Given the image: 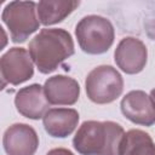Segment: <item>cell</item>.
Returning <instances> with one entry per match:
<instances>
[{
  "label": "cell",
  "instance_id": "obj_3",
  "mask_svg": "<svg viewBox=\"0 0 155 155\" xmlns=\"http://www.w3.org/2000/svg\"><path fill=\"white\" fill-rule=\"evenodd\" d=\"M75 36L80 48L85 53L102 54L113 46L115 30L108 18L98 15H90L78 22Z\"/></svg>",
  "mask_w": 155,
  "mask_h": 155
},
{
  "label": "cell",
  "instance_id": "obj_6",
  "mask_svg": "<svg viewBox=\"0 0 155 155\" xmlns=\"http://www.w3.org/2000/svg\"><path fill=\"white\" fill-rule=\"evenodd\" d=\"M0 73L4 85L17 86L33 78L34 62L29 51L23 47H11L0 58Z\"/></svg>",
  "mask_w": 155,
  "mask_h": 155
},
{
  "label": "cell",
  "instance_id": "obj_1",
  "mask_svg": "<svg viewBox=\"0 0 155 155\" xmlns=\"http://www.w3.org/2000/svg\"><path fill=\"white\" fill-rule=\"evenodd\" d=\"M28 51L41 74L54 71L75 52L69 31L62 28H44L29 42Z\"/></svg>",
  "mask_w": 155,
  "mask_h": 155
},
{
  "label": "cell",
  "instance_id": "obj_5",
  "mask_svg": "<svg viewBox=\"0 0 155 155\" xmlns=\"http://www.w3.org/2000/svg\"><path fill=\"white\" fill-rule=\"evenodd\" d=\"M85 88L88 99L96 104L116 101L124 91V79L111 65H98L86 76Z\"/></svg>",
  "mask_w": 155,
  "mask_h": 155
},
{
  "label": "cell",
  "instance_id": "obj_15",
  "mask_svg": "<svg viewBox=\"0 0 155 155\" xmlns=\"http://www.w3.org/2000/svg\"><path fill=\"white\" fill-rule=\"evenodd\" d=\"M144 30L148 38L155 41V10L150 11L144 19Z\"/></svg>",
  "mask_w": 155,
  "mask_h": 155
},
{
  "label": "cell",
  "instance_id": "obj_8",
  "mask_svg": "<svg viewBox=\"0 0 155 155\" xmlns=\"http://www.w3.org/2000/svg\"><path fill=\"white\" fill-rule=\"evenodd\" d=\"M120 108L124 116L136 125L149 127L155 124V104L144 91L133 90L126 93Z\"/></svg>",
  "mask_w": 155,
  "mask_h": 155
},
{
  "label": "cell",
  "instance_id": "obj_10",
  "mask_svg": "<svg viewBox=\"0 0 155 155\" xmlns=\"http://www.w3.org/2000/svg\"><path fill=\"white\" fill-rule=\"evenodd\" d=\"M15 105L17 111L24 117L30 120H39L47 113L50 103L46 98L44 86L33 84L17 91L15 97Z\"/></svg>",
  "mask_w": 155,
  "mask_h": 155
},
{
  "label": "cell",
  "instance_id": "obj_11",
  "mask_svg": "<svg viewBox=\"0 0 155 155\" xmlns=\"http://www.w3.org/2000/svg\"><path fill=\"white\" fill-rule=\"evenodd\" d=\"M45 94L52 105H73L80 97L79 82L65 75H54L48 78L44 85Z\"/></svg>",
  "mask_w": 155,
  "mask_h": 155
},
{
  "label": "cell",
  "instance_id": "obj_16",
  "mask_svg": "<svg viewBox=\"0 0 155 155\" xmlns=\"http://www.w3.org/2000/svg\"><path fill=\"white\" fill-rule=\"evenodd\" d=\"M46 155H74V154L65 148H54V149H51Z\"/></svg>",
  "mask_w": 155,
  "mask_h": 155
},
{
  "label": "cell",
  "instance_id": "obj_14",
  "mask_svg": "<svg viewBox=\"0 0 155 155\" xmlns=\"http://www.w3.org/2000/svg\"><path fill=\"white\" fill-rule=\"evenodd\" d=\"M120 155H155V143L149 133L130 130L121 142Z\"/></svg>",
  "mask_w": 155,
  "mask_h": 155
},
{
  "label": "cell",
  "instance_id": "obj_9",
  "mask_svg": "<svg viewBox=\"0 0 155 155\" xmlns=\"http://www.w3.org/2000/svg\"><path fill=\"white\" fill-rule=\"evenodd\" d=\"M2 145L7 155H34L39 148V136L30 125L13 124L4 132Z\"/></svg>",
  "mask_w": 155,
  "mask_h": 155
},
{
  "label": "cell",
  "instance_id": "obj_7",
  "mask_svg": "<svg viewBox=\"0 0 155 155\" xmlns=\"http://www.w3.org/2000/svg\"><path fill=\"white\" fill-rule=\"evenodd\" d=\"M114 61L124 73L128 75L138 74L147 65V46L137 38L126 36L117 44L114 52Z\"/></svg>",
  "mask_w": 155,
  "mask_h": 155
},
{
  "label": "cell",
  "instance_id": "obj_17",
  "mask_svg": "<svg viewBox=\"0 0 155 155\" xmlns=\"http://www.w3.org/2000/svg\"><path fill=\"white\" fill-rule=\"evenodd\" d=\"M150 98H151V101L154 102V104H155V88H153L151 91H150Z\"/></svg>",
  "mask_w": 155,
  "mask_h": 155
},
{
  "label": "cell",
  "instance_id": "obj_4",
  "mask_svg": "<svg viewBox=\"0 0 155 155\" xmlns=\"http://www.w3.org/2000/svg\"><path fill=\"white\" fill-rule=\"evenodd\" d=\"M34 1H11L1 13V21L7 27L11 41L24 42L40 27V21Z\"/></svg>",
  "mask_w": 155,
  "mask_h": 155
},
{
  "label": "cell",
  "instance_id": "obj_2",
  "mask_svg": "<svg viewBox=\"0 0 155 155\" xmlns=\"http://www.w3.org/2000/svg\"><path fill=\"white\" fill-rule=\"evenodd\" d=\"M125 131L114 121H85L78 128L73 147L80 155H120Z\"/></svg>",
  "mask_w": 155,
  "mask_h": 155
},
{
  "label": "cell",
  "instance_id": "obj_13",
  "mask_svg": "<svg viewBox=\"0 0 155 155\" xmlns=\"http://www.w3.org/2000/svg\"><path fill=\"white\" fill-rule=\"evenodd\" d=\"M76 0H42L36 5L38 17L41 24L53 25L64 21L78 6Z\"/></svg>",
  "mask_w": 155,
  "mask_h": 155
},
{
  "label": "cell",
  "instance_id": "obj_12",
  "mask_svg": "<svg viewBox=\"0 0 155 155\" xmlns=\"http://www.w3.org/2000/svg\"><path fill=\"white\" fill-rule=\"evenodd\" d=\"M79 119V113L73 108H52L44 115L42 125L48 136L65 138L75 131Z\"/></svg>",
  "mask_w": 155,
  "mask_h": 155
}]
</instances>
